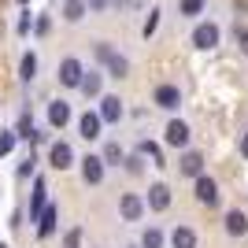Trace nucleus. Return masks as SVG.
Segmentation results:
<instances>
[{
  "instance_id": "f257e3e1",
  "label": "nucleus",
  "mask_w": 248,
  "mask_h": 248,
  "mask_svg": "<svg viewBox=\"0 0 248 248\" xmlns=\"http://www.w3.org/2000/svg\"><path fill=\"white\" fill-rule=\"evenodd\" d=\"M96 60H100L104 67H108V74H111V78H123V74L130 71V63H126V56H119V52H115V48H111L108 41H100V45H96Z\"/></svg>"
},
{
  "instance_id": "f03ea898",
  "label": "nucleus",
  "mask_w": 248,
  "mask_h": 248,
  "mask_svg": "<svg viewBox=\"0 0 248 248\" xmlns=\"http://www.w3.org/2000/svg\"><path fill=\"white\" fill-rule=\"evenodd\" d=\"M163 141L170 148H186L189 145V126L182 123V119H170V123H167V130H163Z\"/></svg>"
},
{
  "instance_id": "7ed1b4c3",
  "label": "nucleus",
  "mask_w": 248,
  "mask_h": 248,
  "mask_svg": "<svg viewBox=\"0 0 248 248\" xmlns=\"http://www.w3.org/2000/svg\"><path fill=\"white\" fill-rule=\"evenodd\" d=\"M82 74H85V67L78 60H63L60 63V85H67V89H78V85H82Z\"/></svg>"
},
{
  "instance_id": "20e7f679",
  "label": "nucleus",
  "mask_w": 248,
  "mask_h": 248,
  "mask_svg": "<svg viewBox=\"0 0 248 248\" xmlns=\"http://www.w3.org/2000/svg\"><path fill=\"white\" fill-rule=\"evenodd\" d=\"M197 200H200V204H207V207L218 204V186H215V178L197 174Z\"/></svg>"
},
{
  "instance_id": "39448f33",
  "label": "nucleus",
  "mask_w": 248,
  "mask_h": 248,
  "mask_svg": "<svg viewBox=\"0 0 248 248\" xmlns=\"http://www.w3.org/2000/svg\"><path fill=\"white\" fill-rule=\"evenodd\" d=\"M193 45H197V48H215L218 45V26L215 22H200L197 30H193Z\"/></svg>"
},
{
  "instance_id": "423d86ee",
  "label": "nucleus",
  "mask_w": 248,
  "mask_h": 248,
  "mask_svg": "<svg viewBox=\"0 0 248 248\" xmlns=\"http://www.w3.org/2000/svg\"><path fill=\"white\" fill-rule=\"evenodd\" d=\"M48 163L56 167V170H67V167L74 163V152H71V145H67V141H56V145L48 148Z\"/></svg>"
},
{
  "instance_id": "0eeeda50",
  "label": "nucleus",
  "mask_w": 248,
  "mask_h": 248,
  "mask_svg": "<svg viewBox=\"0 0 248 248\" xmlns=\"http://www.w3.org/2000/svg\"><path fill=\"white\" fill-rule=\"evenodd\" d=\"M82 178L89 182V186H100L104 182V159L100 155H85L82 159Z\"/></svg>"
},
{
  "instance_id": "6e6552de",
  "label": "nucleus",
  "mask_w": 248,
  "mask_h": 248,
  "mask_svg": "<svg viewBox=\"0 0 248 248\" xmlns=\"http://www.w3.org/2000/svg\"><path fill=\"white\" fill-rule=\"evenodd\" d=\"M100 123H119L123 119V100L119 96H100Z\"/></svg>"
},
{
  "instance_id": "1a4fd4ad",
  "label": "nucleus",
  "mask_w": 248,
  "mask_h": 248,
  "mask_svg": "<svg viewBox=\"0 0 248 248\" xmlns=\"http://www.w3.org/2000/svg\"><path fill=\"white\" fill-rule=\"evenodd\" d=\"M119 211H123V218H126V222H137V218L145 215V204H141V197L126 193V197L119 200Z\"/></svg>"
},
{
  "instance_id": "9d476101",
  "label": "nucleus",
  "mask_w": 248,
  "mask_h": 248,
  "mask_svg": "<svg viewBox=\"0 0 248 248\" xmlns=\"http://www.w3.org/2000/svg\"><path fill=\"white\" fill-rule=\"evenodd\" d=\"M155 104H159L163 111H174L178 104H182V93H178V85H159V89H155Z\"/></svg>"
},
{
  "instance_id": "9b49d317",
  "label": "nucleus",
  "mask_w": 248,
  "mask_h": 248,
  "mask_svg": "<svg viewBox=\"0 0 248 248\" xmlns=\"http://www.w3.org/2000/svg\"><path fill=\"white\" fill-rule=\"evenodd\" d=\"M56 218H60V207H45L41 215H37V237H52L56 233Z\"/></svg>"
},
{
  "instance_id": "f8f14e48",
  "label": "nucleus",
  "mask_w": 248,
  "mask_h": 248,
  "mask_svg": "<svg viewBox=\"0 0 248 248\" xmlns=\"http://www.w3.org/2000/svg\"><path fill=\"white\" fill-rule=\"evenodd\" d=\"M100 115H96V111H85L82 115V119H78V130H82V137H85V141H96V137H100Z\"/></svg>"
},
{
  "instance_id": "ddd939ff",
  "label": "nucleus",
  "mask_w": 248,
  "mask_h": 248,
  "mask_svg": "<svg viewBox=\"0 0 248 248\" xmlns=\"http://www.w3.org/2000/svg\"><path fill=\"white\" fill-rule=\"evenodd\" d=\"M148 207H152V211H167V207H170V189H167L163 182H155V186L148 189Z\"/></svg>"
},
{
  "instance_id": "4468645a",
  "label": "nucleus",
  "mask_w": 248,
  "mask_h": 248,
  "mask_svg": "<svg viewBox=\"0 0 248 248\" xmlns=\"http://www.w3.org/2000/svg\"><path fill=\"white\" fill-rule=\"evenodd\" d=\"M48 123L56 126V130H63V126L71 123V108H67V100H52L48 104Z\"/></svg>"
},
{
  "instance_id": "2eb2a0df",
  "label": "nucleus",
  "mask_w": 248,
  "mask_h": 248,
  "mask_svg": "<svg viewBox=\"0 0 248 248\" xmlns=\"http://www.w3.org/2000/svg\"><path fill=\"white\" fill-rule=\"evenodd\" d=\"M178 170L189 174V178L204 174V155H200V152H186V155H182V163H178Z\"/></svg>"
},
{
  "instance_id": "dca6fc26",
  "label": "nucleus",
  "mask_w": 248,
  "mask_h": 248,
  "mask_svg": "<svg viewBox=\"0 0 248 248\" xmlns=\"http://www.w3.org/2000/svg\"><path fill=\"white\" fill-rule=\"evenodd\" d=\"M226 233H230V237H245V233H248L245 211H226Z\"/></svg>"
},
{
  "instance_id": "f3484780",
  "label": "nucleus",
  "mask_w": 248,
  "mask_h": 248,
  "mask_svg": "<svg viewBox=\"0 0 248 248\" xmlns=\"http://www.w3.org/2000/svg\"><path fill=\"white\" fill-rule=\"evenodd\" d=\"M45 193H48V189H45V178H37V182H33V197H30V218H37L45 211Z\"/></svg>"
},
{
  "instance_id": "a211bd4d",
  "label": "nucleus",
  "mask_w": 248,
  "mask_h": 248,
  "mask_svg": "<svg viewBox=\"0 0 248 248\" xmlns=\"http://www.w3.org/2000/svg\"><path fill=\"white\" fill-rule=\"evenodd\" d=\"M170 248H197V233L189 226H178L174 233H170Z\"/></svg>"
},
{
  "instance_id": "6ab92c4d",
  "label": "nucleus",
  "mask_w": 248,
  "mask_h": 248,
  "mask_svg": "<svg viewBox=\"0 0 248 248\" xmlns=\"http://www.w3.org/2000/svg\"><path fill=\"white\" fill-rule=\"evenodd\" d=\"M85 96H100V71H89V74H82V85H78Z\"/></svg>"
},
{
  "instance_id": "aec40b11",
  "label": "nucleus",
  "mask_w": 248,
  "mask_h": 248,
  "mask_svg": "<svg viewBox=\"0 0 248 248\" xmlns=\"http://www.w3.org/2000/svg\"><path fill=\"white\" fill-rule=\"evenodd\" d=\"M63 19L67 22L85 19V0H67V4H63Z\"/></svg>"
},
{
  "instance_id": "412c9836",
  "label": "nucleus",
  "mask_w": 248,
  "mask_h": 248,
  "mask_svg": "<svg viewBox=\"0 0 248 248\" xmlns=\"http://www.w3.org/2000/svg\"><path fill=\"white\" fill-rule=\"evenodd\" d=\"M19 78L22 82H33V74H37V56H33V52H26V56H22V67H19Z\"/></svg>"
},
{
  "instance_id": "4be33fe9",
  "label": "nucleus",
  "mask_w": 248,
  "mask_h": 248,
  "mask_svg": "<svg viewBox=\"0 0 248 248\" xmlns=\"http://www.w3.org/2000/svg\"><path fill=\"white\" fill-rule=\"evenodd\" d=\"M137 155H148V159H152V167H167V163H163V155H159V148H155V145H148V141H141Z\"/></svg>"
},
{
  "instance_id": "5701e85b",
  "label": "nucleus",
  "mask_w": 248,
  "mask_h": 248,
  "mask_svg": "<svg viewBox=\"0 0 248 248\" xmlns=\"http://www.w3.org/2000/svg\"><path fill=\"white\" fill-rule=\"evenodd\" d=\"M100 159H104V167H108V163H111V167H119V163L126 159V155H123V148H119V145H108V148H104V155H100Z\"/></svg>"
},
{
  "instance_id": "b1692460",
  "label": "nucleus",
  "mask_w": 248,
  "mask_h": 248,
  "mask_svg": "<svg viewBox=\"0 0 248 248\" xmlns=\"http://www.w3.org/2000/svg\"><path fill=\"white\" fill-rule=\"evenodd\" d=\"M141 248H163V233L159 230H145V237H141Z\"/></svg>"
},
{
  "instance_id": "393cba45",
  "label": "nucleus",
  "mask_w": 248,
  "mask_h": 248,
  "mask_svg": "<svg viewBox=\"0 0 248 248\" xmlns=\"http://www.w3.org/2000/svg\"><path fill=\"white\" fill-rule=\"evenodd\" d=\"M15 148V130H0V155H8Z\"/></svg>"
},
{
  "instance_id": "a878e982",
  "label": "nucleus",
  "mask_w": 248,
  "mask_h": 248,
  "mask_svg": "<svg viewBox=\"0 0 248 248\" xmlns=\"http://www.w3.org/2000/svg\"><path fill=\"white\" fill-rule=\"evenodd\" d=\"M155 26H159V8H152V11H148V22H145V30H141V33H145V37H152V33H155Z\"/></svg>"
},
{
  "instance_id": "bb28decb",
  "label": "nucleus",
  "mask_w": 248,
  "mask_h": 248,
  "mask_svg": "<svg viewBox=\"0 0 248 248\" xmlns=\"http://www.w3.org/2000/svg\"><path fill=\"white\" fill-rule=\"evenodd\" d=\"M204 11V0H182V15H200Z\"/></svg>"
},
{
  "instance_id": "cd10ccee",
  "label": "nucleus",
  "mask_w": 248,
  "mask_h": 248,
  "mask_svg": "<svg viewBox=\"0 0 248 248\" xmlns=\"http://www.w3.org/2000/svg\"><path fill=\"white\" fill-rule=\"evenodd\" d=\"M78 245H82V230L74 226L71 233H67V237H63V248H78Z\"/></svg>"
},
{
  "instance_id": "c85d7f7f",
  "label": "nucleus",
  "mask_w": 248,
  "mask_h": 248,
  "mask_svg": "<svg viewBox=\"0 0 248 248\" xmlns=\"http://www.w3.org/2000/svg\"><path fill=\"white\" fill-rule=\"evenodd\" d=\"M233 37L241 41V52L248 56V26H233Z\"/></svg>"
},
{
  "instance_id": "c756f323",
  "label": "nucleus",
  "mask_w": 248,
  "mask_h": 248,
  "mask_svg": "<svg viewBox=\"0 0 248 248\" xmlns=\"http://www.w3.org/2000/svg\"><path fill=\"white\" fill-rule=\"evenodd\" d=\"M30 26H33V15H30V11H22V19H19V33H30Z\"/></svg>"
},
{
  "instance_id": "7c9ffc66",
  "label": "nucleus",
  "mask_w": 248,
  "mask_h": 248,
  "mask_svg": "<svg viewBox=\"0 0 248 248\" xmlns=\"http://www.w3.org/2000/svg\"><path fill=\"white\" fill-rule=\"evenodd\" d=\"M126 170H130V174H141V155H130V159H126Z\"/></svg>"
},
{
  "instance_id": "2f4dec72",
  "label": "nucleus",
  "mask_w": 248,
  "mask_h": 248,
  "mask_svg": "<svg viewBox=\"0 0 248 248\" xmlns=\"http://www.w3.org/2000/svg\"><path fill=\"white\" fill-rule=\"evenodd\" d=\"M30 170H33V155H30V159H22V163H19V178H30Z\"/></svg>"
},
{
  "instance_id": "473e14b6",
  "label": "nucleus",
  "mask_w": 248,
  "mask_h": 248,
  "mask_svg": "<svg viewBox=\"0 0 248 248\" xmlns=\"http://www.w3.org/2000/svg\"><path fill=\"white\" fill-rule=\"evenodd\" d=\"M48 26H52L48 19H37V22H33V30H37V33H48Z\"/></svg>"
},
{
  "instance_id": "72a5a7b5",
  "label": "nucleus",
  "mask_w": 248,
  "mask_h": 248,
  "mask_svg": "<svg viewBox=\"0 0 248 248\" xmlns=\"http://www.w3.org/2000/svg\"><path fill=\"white\" fill-rule=\"evenodd\" d=\"M89 8H93V11H104V8H108V0H89Z\"/></svg>"
},
{
  "instance_id": "f704fd0d",
  "label": "nucleus",
  "mask_w": 248,
  "mask_h": 248,
  "mask_svg": "<svg viewBox=\"0 0 248 248\" xmlns=\"http://www.w3.org/2000/svg\"><path fill=\"white\" fill-rule=\"evenodd\" d=\"M241 155H245V159H248V134L241 137Z\"/></svg>"
},
{
  "instance_id": "c9c22d12",
  "label": "nucleus",
  "mask_w": 248,
  "mask_h": 248,
  "mask_svg": "<svg viewBox=\"0 0 248 248\" xmlns=\"http://www.w3.org/2000/svg\"><path fill=\"white\" fill-rule=\"evenodd\" d=\"M19 4H26V0H19Z\"/></svg>"
},
{
  "instance_id": "e433bc0d",
  "label": "nucleus",
  "mask_w": 248,
  "mask_h": 248,
  "mask_svg": "<svg viewBox=\"0 0 248 248\" xmlns=\"http://www.w3.org/2000/svg\"><path fill=\"white\" fill-rule=\"evenodd\" d=\"M0 248H8V245H0Z\"/></svg>"
}]
</instances>
